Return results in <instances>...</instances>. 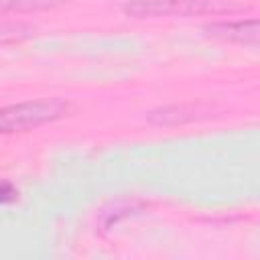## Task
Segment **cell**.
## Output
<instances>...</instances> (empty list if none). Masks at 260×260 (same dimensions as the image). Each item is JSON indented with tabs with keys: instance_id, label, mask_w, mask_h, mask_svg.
<instances>
[{
	"instance_id": "obj_1",
	"label": "cell",
	"mask_w": 260,
	"mask_h": 260,
	"mask_svg": "<svg viewBox=\"0 0 260 260\" xmlns=\"http://www.w3.org/2000/svg\"><path fill=\"white\" fill-rule=\"evenodd\" d=\"M240 8L236 0H130L124 4V12L134 18L232 14Z\"/></svg>"
},
{
	"instance_id": "obj_2",
	"label": "cell",
	"mask_w": 260,
	"mask_h": 260,
	"mask_svg": "<svg viewBox=\"0 0 260 260\" xmlns=\"http://www.w3.org/2000/svg\"><path fill=\"white\" fill-rule=\"evenodd\" d=\"M69 112H71V104L61 98L10 104L0 108V134L30 130V128L61 120Z\"/></svg>"
},
{
	"instance_id": "obj_3",
	"label": "cell",
	"mask_w": 260,
	"mask_h": 260,
	"mask_svg": "<svg viewBox=\"0 0 260 260\" xmlns=\"http://www.w3.org/2000/svg\"><path fill=\"white\" fill-rule=\"evenodd\" d=\"M203 30L209 37H215L221 41H232V43H242V45H256L258 43V20L256 18L211 22V24H205Z\"/></svg>"
},
{
	"instance_id": "obj_4",
	"label": "cell",
	"mask_w": 260,
	"mask_h": 260,
	"mask_svg": "<svg viewBox=\"0 0 260 260\" xmlns=\"http://www.w3.org/2000/svg\"><path fill=\"white\" fill-rule=\"evenodd\" d=\"M195 108L193 106H165L160 110H152L148 114V120L152 124H165V126H175V124H183L189 120H195Z\"/></svg>"
},
{
	"instance_id": "obj_5",
	"label": "cell",
	"mask_w": 260,
	"mask_h": 260,
	"mask_svg": "<svg viewBox=\"0 0 260 260\" xmlns=\"http://www.w3.org/2000/svg\"><path fill=\"white\" fill-rule=\"evenodd\" d=\"M69 0H0V14L6 12H37V10H53Z\"/></svg>"
},
{
	"instance_id": "obj_6",
	"label": "cell",
	"mask_w": 260,
	"mask_h": 260,
	"mask_svg": "<svg viewBox=\"0 0 260 260\" xmlns=\"http://www.w3.org/2000/svg\"><path fill=\"white\" fill-rule=\"evenodd\" d=\"M35 26L26 22H12V20H0V45H14L30 39L35 35Z\"/></svg>"
},
{
	"instance_id": "obj_7",
	"label": "cell",
	"mask_w": 260,
	"mask_h": 260,
	"mask_svg": "<svg viewBox=\"0 0 260 260\" xmlns=\"http://www.w3.org/2000/svg\"><path fill=\"white\" fill-rule=\"evenodd\" d=\"M16 199H18L16 187H14L12 183H8V181H0V205L12 203V201H16Z\"/></svg>"
}]
</instances>
